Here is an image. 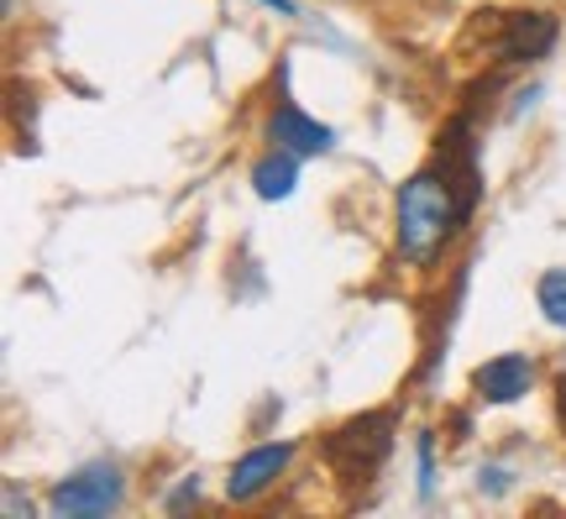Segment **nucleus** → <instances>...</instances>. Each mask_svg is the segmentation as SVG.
<instances>
[{"instance_id": "nucleus-1", "label": "nucleus", "mask_w": 566, "mask_h": 519, "mask_svg": "<svg viewBox=\"0 0 566 519\" xmlns=\"http://www.w3.org/2000/svg\"><path fill=\"white\" fill-rule=\"evenodd\" d=\"M472 216L478 210L467 205V195L441 163H420L394 189V258L409 273H436L451 258V247L467 237Z\"/></svg>"}, {"instance_id": "nucleus-2", "label": "nucleus", "mask_w": 566, "mask_h": 519, "mask_svg": "<svg viewBox=\"0 0 566 519\" xmlns=\"http://www.w3.org/2000/svg\"><path fill=\"white\" fill-rule=\"evenodd\" d=\"M321 461L331 482L342 488H373L384 478V467L399 451V404H384V409H363V415L342 419L336 430L321 436Z\"/></svg>"}, {"instance_id": "nucleus-3", "label": "nucleus", "mask_w": 566, "mask_h": 519, "mask_svg": "<svg viewBox=\"0 0 566 519\" xmlns=\"http://www.w3.org/2000/svg\"><path fill=\"white\" fill-rule=\"evenodd\" d=\"M132 504V478L116 457H90L48 482L42 515L48 519H111Z\"/></svg>"}, {"instance_id": "nucleus-4", "label": "nucleus", "mask_w": 566, "mask_h": 519, "mask_svg": "<svg viewBox=\"0 0 566 519\" xmlns=\"http://www.w3.org/2000/svg\"><path fill=\"white\" fill-rule=\"evenodd\" d=\"M562 42V21L551 11H493V38H488V63L499 74H520L546 63Z\"/></svg>"}, {"instance_id": "nucleus-5", "label": "nucleus", "mask_w": 566, "mask_h": 519, "mask_svg": "<svg viewBox=\"0 0 566 519\" xmlns=\"http://www.w3.org/2000/svg\"><path fill=\"white\" fill-rule=\"evenodd\" d=\"M300 457V440H252L242 457L226 467V482H221V499L237 504V509H252V504H263L283 478H289V467Z\"/></svg>"}, {"instance_id": "nucleus-6", "label": "nucleus", "mask_w": 566, "mask_h": 519, "mask_svg": "<svg viewBox=\"0 0 566 519\" xmlns=\"http://www.w3.org/2000/svg\"><path fill=\"white\" fill-rule=\"evenodd\" d=\"M263 147H283V153H294V158H325L331 147H336V126H325L321 116H310L289 90H279L273 101H268V116H263Z\"/></svg>"}, {"instance_id": "nucleus-7", "label": "nucleus", "mask_w": 566, "mask_h": 519, "mask_svg": "<svg viewBox=\"0 0 566 519\" xmlns=\"http://www.w3.org/2000/svg\"><path fill=\"white\" fill-rule=\"evenodd\" d=\"M541 388V362L535 352H499L472 367V404L478 409H514Z\"/></svg>"}, {"instance_id": "nucleus-8", "label": "nucleus", "mask_w": 566, "mask_h": 519, "mask_svg": "<svg viewBox=\"0 0 566 519\" xmlns=\"http://www.w3.org/2000/svg\"><path fill=\"white\" fill-rule=\"evenodd\" d=\"M300 168L304 158L294 153H283V147H263L252 168H247V184H252V195L263 205H279V200H294V189H300Z\"/></svg>"}, {"instance_id": "nucleus-9", "label": "nucleus", "mask_w": 566, "mask_h": 519, "mask_svg": "<svg viewBox=\"0 0 566 519\" xmlns=\"http://www.w3.org/2000/svg\"><path fill=\"white\" fill-rule=\"evenodd\" d=\"M409 457H415V499L430 504L436 499V482H441V436L424 425V430H415V440H409Z\"/></svg>"}, {"instance_id": "nucleus-10", "label": "nucleus", "mask_w": 566, "mask_h": 519, "mask_svg": "<svg viewBox=\"0 0 566 519\" xmlns=\"http://www.w3.org/2000/svg\"><path fill=\"white\" fill-rule=\"evenodd\" d=\"M535 310L551 331H566V268H546L535 279Z\"/></svg>"}, {"instance_id": "nucleus-11", "label": "nucleus", "mask_w": 566, "mask_h": 519, "mask_svg": "<svg viewBox=\"0 0 566 519\" xmlns=\"http://www.w3.org/2000/svg\"><path fill=\"white\" fill-rule=\"evenodd\" d=\"M514 482H520V473L509 461H483L478 467V494L483 499H504V494H514Z\"/></svg>"}, {"instance_id": "nucleus-12", "label": "nucleus", "mask_w": 566, "mask_h": 519, "mask_svg": "<svg viewBox=\"0 0 566 519\" xmlns=\"http://www.w3.org/2000/svg\"><path fill=\"white\" fill-rule=\"evenodd\" d=\"M158 504L168 509V515H184V509H200V504H205V478H200V473H184L179 488H174V494H163Z\"/></svg>"}, {"instance_id": "nucleus-13", "label": "nucleus", "mask_w": 566, "mask_h": 519, "mask_svg": "<svg viewBox=\"0 0 566 519\" xmlns=\"http://www.w3.org/2000/svg\"><path fill=\"white\" fill-rule=\"evenodd\" d=\"M32 519L38 515V504H32V494H27V499H21V482L17 478H6V519Z\"/></svg>"}, {"instance_id": "nucleus-14", "label": "nucleus", "mask_w": 566, "mask_h": 519, "mask_svg": "<svg viewBox=\"0 0 566 519\" xmlns=\"http://www.w3.org/2000/svg\"><path fill=\"white\" fill-rule=\"evenodd\" d=\"M258 6H268V11H279L283 21H294V17H300V0H258Z\"/></svg>"}, {"instance_id": "nucleus-15", "label": "nucleus", "mask_w": 566, "mask_h": 519, "mask_svg": "<svg viewBox=\"0 0 566 519\" xmlns=\"http://www.w3.org/2000/svg\"><path fill=\"white\" fill-rule=\"evenodd\" d=\"M0 6H6V17H11V11H17V0H0Z\"/></svg>"}]
</instances>
